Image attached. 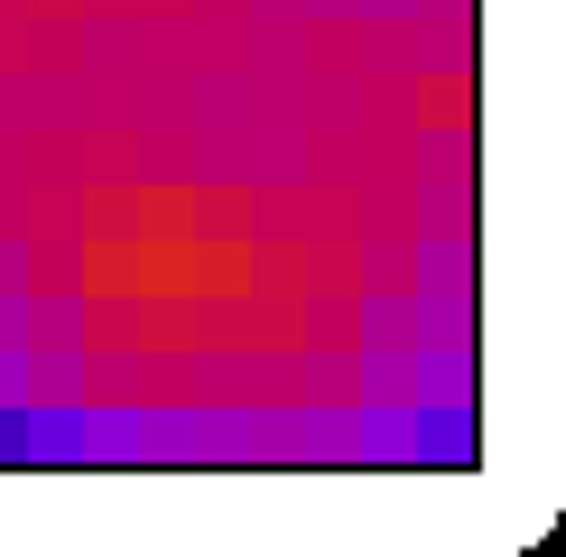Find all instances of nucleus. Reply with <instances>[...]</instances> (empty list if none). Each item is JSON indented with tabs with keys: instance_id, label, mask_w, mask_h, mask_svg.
Here are the masks:
<instances>
[{
	"instance_id": "obj_1",
	"label": "nucleus",
	"mask_w": 566,
	"mask_h": 557,
	"mask_svg": "<svg viewBox=\"0 0 566 557\" xmlns=\"http://www.w3.org/2000/svg\"><path fill=\"white\" fill-rule=\"evenodd\" d=\"M75 446H84V409H38L29 400V464H75Z\"/></svg>"
}]
</instances>
